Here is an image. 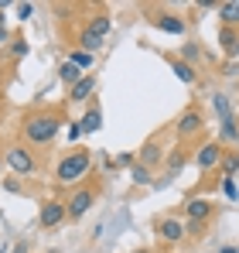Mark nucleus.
I'll use <instances>...</instances> for the list:
<instances>
[{
    "label": "nucleus",
    "instance_id": "obj_14",
    "mask_svg": "<svg viewBox=\"0 0 239 253\" xmlns=\"http://www.w3.org/2000/svg\"><path fill=\"white\" fill-rule=\"evenodd\" d=\"M219 42H222V51H226L229 58H236V55H239V35L233 31V28H222Z\"/></svg>",
    "mask_w": 239,
    "mask_h": 253
},
{
    "label": "nucleus",
    "instance_id": "obj_12",
    "mask_svg": "<svg viewBox=\"0 0 239 253\" xmlns=\"http://www.w3.org/2000/svg\"><path fill=\"white\" fill-rule=\"evenodd\" d=\"M158 24L160 31H167V35H185V21L181 17H171V14H158Z\"/></svg>",
    "mask_w": 239,
    "mask_h": 253
},
{
    "label": "nucleus",
    "instance_id": "obj_6",
    "mask_svg": "<svg viewBox=\"0 0 239 253\" xmlns=\"http://www.w3.org/2000/svg\"><path fill=\"white\" fill-rule=\"evenodd\" d=\"M195 165H199L201 171H208V168H215V165H222V147H219V144H205L199 154H195Z\"/></svg>",
    "mask_w": 239,
    "mask_h": 253
},
{
    "label": "nucleus",
    "instance_id": "obj_30",
    "mask_svg": "<svg viewBox=\"0 0 239 253\" xmlns=\"http://www.w3.org/2000/svg\"><path fill=\"white\" fill-rule=\"evenodd\" d=\"M222 253H239V247H222Z\"/></svg>",
    "mask_w": 239,
    "mask_h": 253
},
{
    "label": "nucleus",
    "instance_id": "obj_17",
    "mask_svg": "<svg viewBox=\"0 0 239 253\" xmlns=\"http://www.w3.org/2000/svg\"><path fill=\"white\" fill-rule=\"evenodd\" d=\"M212 106H215L219 120H229V117H233V110H229V99H226L222 92H212Z\"/></svg>",
    "mask_w": 239,
    "mask_h": 253
},
{
    "label": "nucleus",
    "instance_id": "obj_2",
    "mask_svg": "<svg viewBox=\"0 0 239 253\" xmlns=\"http://www.w3.org/2000/svg\"><path fill=\"white\" fill-rule=\"evenodd\" d=\"M89 171V154L85 151H76V154H69L62 165H58V181L65 185V181H76Z\"/></svg>",
    "mask_w": 239,
    "mask_h": 253
},
{
    "label": "nucleus",
    "instance_id": "obj_27",
    "mask_svg": "<svg viewBox=\"0 0 239 253\" xmlns=\"http://www.w3.org/2000/svg\"><path fill=\"white\" fill-rule=\"evenodd\" d=\"M199 55H201V51L195 48V44H185V58H199Z\"/></svg>",
    "mask_w": 239,
    "mask_h": 253
},
{
    "label": "nucleus",
    "instance_id": "obj_24",
    "mask_svg": "<svg viewBox=\"0 0 239 253\" xmlns=\"http://www.w3.org/2000/svg\"><path fill=\"white\" fill-rule=\"evenodd\" d=\"M222 192H226V195H229V199H239V192H236V181H233V178H229V174H226V178H222Z\"/></svg>",
    "mask_w": 239,
    "mask_h": 253
},
{
    "label": "nucleus",
    "instance_id": "obj_29",
    "mask_svg": "<svg viewBox=\"0 0 239 253\" xmlns=\"http://www.w3.org/2000/svg\"><path fill=\"white\" fill-rule=\"evenodd\" d=\"M14 253H28V243H17V247H14Z\"/></svg>",
    "mask_w": 239,
    "mask_h": 253
},
{
    "label": "nucleus",
    "instance_id": "obj_8",
    "mask_svg": "<svg viewBox=\"0 0 239 253\" xmlns=\"http://www.w3.org/2000/svg\"><path fill=\"white\" fill-rule=\"evenodd\" d=\"M158 233H160V240H167V243H178L181 236H185V226L171 215V219H160L158 222Z\"/></svg>",
    "mask_w": 239,
    "mask_h": 253
},
{
    "label": "nucleus",
    "instance_id": "obj_26",
    "mask_svg": "<svg viewBox=\"0 0 239 253\" xmlns=\"http://www.w3.org/2000/svg\"><path fill=\"white\" fill-rule=\"evenodd\" d=\"M14 55H17V58H24V55H28V44H24V42H14Z\"/></svg>",
    "mask_w": 239,
    "mask_h": 253
},
{
    "label": "nucleus",
    "instance_id": "obj_7",
    "mask_svg": "<svg viewBox=\"0 0 239 253\" xmlns=\"http://www.w3.org/2000/svg\"><path fill=\"white\" fill-rule=\"evenodd\" d=\"M199 130H201V113L199 110H185L181 120H178V133L181 137H195Z\"/></svg>",
    "mask_w": 239,
    "mask_h": 253
},
{
    "label": "nucleus",
    "instance_id": "obj_31",
    "mask_svg": "<svg viewBox=\"0 0 239 253\" xmlns=\"http://www.w3.org/2000/svg\"><path fill=\"white\" fill-rule=\"evenodd\" d=\"M0 42H7V31H3V28H0Z\"/></svg>",
    "mask_w": 239,
    "mask_h": 253
},
{
    "label": "nucleus",
    "instance_id": "obj_22",
    "mask_svg": "<svg viewBox=\"0 0 239 253\" xmlns=\"http://www.w3.org/2000/svg\"><path fill=\"white\" fill-rule=\"evenodd\" d=\"M72 65H79V69H92V55L89 51H72V58H69Z\"/></svg>",
    "mask_w": 239,
    "mask_h": 253
},
{
    "label": "nucleus",
    "instance_id": "obj_5",
    "mask_svg": "<svg viewBox=\"0 0 239 253\" xmlns=\"http://www.w3.org/2000/svg\"><path fill=\"white\" fill-rule=\"evenodd\" d=\"M92 202H96V192H92V188H79V192L65 202V212H69L72 219H79V215H85V212H89V206H92Z\"/></svg>",
    "mask_w": 239,
    "mask_h": 253
},
{
    "label": "nucleus",
    "instance_id": "obj_19",
    "mask_svg": "<svg viewBox=\"0 0 239 253\" xmlns=\"http://www.w3.org/2000/svg\"><path fill=\"white\" fill-rule=\"evenodd\" d=\"M174 76H178V79H181V83H195V69H192V65H188V62H174Z\"/></svg>",
    "mask_w": 239,
    "mask_h": 253
},
{
    "label": "nucleus",
    "instance_id": "obj_1",
    "mask_svg": "<svg viewBox=\"0 0 239 253\" xmlns=\"http://www.w3.org/2000/svg\"><path fill=\"white\" fill-rule=\"evenodd\" d=\"M58 126H62V120H58V117H51V113L28 117V120H24V137H28L31 144H48V140L58 133Z\"/></svg>",
    "mask_w": 239,
    "mask_h": 253
},
{
    "label": "nucleus",
    "instance_id": "obj_25",
    "mask_svg": "<svg viewBox=\"0 0 239 253\" xmlns=\"http://www.w3.org/2000/svg\"><path fill=\"white\" fill-rule=\"evenodd\" d=\"M31 14H35V7H31V3H21V7H17V17H21V21H28Z\"/></svg>",
    "mask_w": 239,
    "mask_h": 253
},
{
    "label": "nucleus",
    "instance_id": "obj_11",
    "mask_svg": "<svg viewBox=\"0 0 239 253\" xmlns=\"http://www.w3.org/2000/svg\"><path fill=\"white\" fill-rule=\"evenodd\" d=\"M92 89H96V79H92V76H82L79 83L72 85V96H69V99H72V103H85V99L92 96Z\"/></svg>",
    "mask_w": 239,
    "mask_h": 253
},
{
    "label": "nucleus",
    "instance_id": "obj_13",
    "mask_svg": "<svg viewBox=\"0 0 239 253\" xmlns=\"http://www.w3.org/2000/svg\"><path fill=\"white\" fill-rule=\"evenodd\" d=\"M219 17L226 21V28H236V24H239V0H226V3H219Z\"/></svg>",
    "mask_w": 239,
    "mask_h": 253
},
{
    "label": "nucleus",
    "instance_id": "obj_28",
    "mask_svg": "<svg viewBox=\"0 0 239 253\" xmlns=\"http://www.w3.org/2000/svg\"><path fill=\"white\" fill-rule=\"evenodd\" d=\"M167 168H171V171H178V168H181V154H174V158L167 161Z\"/></svg>",
    "mask_w": 239,
    "mask_h": 253
},
{
    "label": "nucleus",
    "instance_id": "obj_9",
    "mask_svg": "<svg viewBox=\"0 0 239 253\" xmlns=\"http://www.w3.org/2000/svg\"><path fill=\"white\" fill-rule=\"evenodd\" d=\"M38 219H41V226H58V222L65 219V206H62V202H44Z\"/></svg>",
    "mask_w": 239,
    "mask_h": 253
},
{
    "label": "nucleus",
    "instance_id": "obj_10",
    "mask_svg": "<svg viewBox=\"0 0 239 253\" xmlns=\"http://www.w3.org/2000/svg\"><path fill=\"white\" fill-rule=\"evenodd\" d=\"M185 212H188L192 222H205V219L212 215V202H208V199H192V202L185 206Z\"/></svg>",
    "mask_w": 239,
    "mask_h": 253
},
{
    "label": "nucleus",
    "instance_id": "obj_21",
    "mask_svg": "<svg viewBox=\"0 0 239 253\" xmlns=\"http://www.w3.org/2000/svg\"><path fill=\"white\" fill-rule=\"evenodd\" d=\"M130 178H133V185H147V181H151V168L133 165V168H130Z\"/></svg>",
    "mask_w": 239,
    "mask_h": 253
},
{
    "label": "nucleus",
    "instance_id": "obj_3",
    "mask_svg": "<svg viewBox=\"0 0 239 253\" xmlns=\"http://www.w3.org/2000/svg\"><path fill=\"white\" fill-rule=\"evenodd\" d=\"M106 31H110V17H103V14H99V17H96V21H92V24H89V28L82 31V38H79L82 51H89V55H92V51H96V48L103 44Z\"/></svg>",
    "mask_w": 239,
    "mask_h": 253
},
{
    "label": "nucleus",
    "instance_id": "obj_32",
    "mask_svg": "<svg viewBox=\"0 0 239 253\" xmlns=\"http://www.w3.org/2000/svg\"><path fill=\"white\" fill-rule=\"evenodd\" d=\"M133 253H151V250H133Z\"/></svg>",
    "mask_w": 239,
    "mask_h": 253
},
{
    "label": "nucleus",
    "instance_id": "obj_4",
    "mask_svg": "<svg viewBox=\"0 0 239 253\" xmlns=\"http://www.w3.org/2000/svg\"><path fill=\"white\" fill-rule=\"evenodd\" d=\"M3 161L10 165V171H17V174H31V171H35V158H31L28 147H10Z\"/></svg>",
    "mask_w": 239,
    "mask_h": 253
},
{
    "label": "nucleus",
    "instance_id": "obj_23",
    "mask_svg": "<svg viewBox=\"0 0 239 253\" xmlns=\"http://www.w3.org/2000/svg\"><path fill=\"white\" fill-rule=\"evenodd\" d=\"M222 165H226V174H229V178H233V171L239 168V154H229V158H226V154H222Z\"/></svg>",
    "mask_w": 239,
    "mask_h": 253
},
{
    "label": "nucleus",
    "instance_id": "obj_18",
    "mask_svg": "<svg viewBox=\"0 0 239 253\" xmlns=\"http://www.w3.org/2000/svg\"><path fill=\"white\" fill-rule=\"evenodd\" d=\"M158 161H160V147H158V144H144V151H140V165L151 168V165H158Z\"/></svg>",
    "mask_w": 239,
    "mask_h": 253
},
{
    "label": "nucleus",
    "instance_id": "obj_20",
    "mask_svg": "<svg viewBox=\"0 0 239 253\" xmlns=\"http://www.w3.org/2000/svg\"><path fill=\"white\" fill-rule=\"evenodd\" d=\"M219 133H222V140H233V144H236V140H239L236 120H233V117H229V120H222V130H219Z\"/></svg>",
    "mask_w": 239,
    "mask_h": 253
},
{
    "label": "nucleus",
    "instance_id": "obj_16",
    "mask_svg": "<svg viewBox=\"0 0 239 253\" xmlns=\"http://www.w3.org/2000/svg\"><path fill=\"white\" fill-rule=\"evenodd\" d=\"M58 79H62V83H65V85H76V83H79V79H82L79 65H72V62H65V65L58 69Z\"/></svg>",
    "mask_w": 239,
    "mask_h": 253
},
{
    "label": "nucleus",
    "instance_id": "obj_15",
    "mask_svg": "<svg viewBox=\"0 0 239 253\" xmlns=\"http://www.w3.org/2000/svg\"><path fill=\"white\" fill-rule=\"evenodd\" d=\"M79 126H82V133H96V130L103 126V113H99V110H89V113L82 117Z\"/></svg>",
    "mask_w": 239,
    "mask_h": 253
}]
</instances>
